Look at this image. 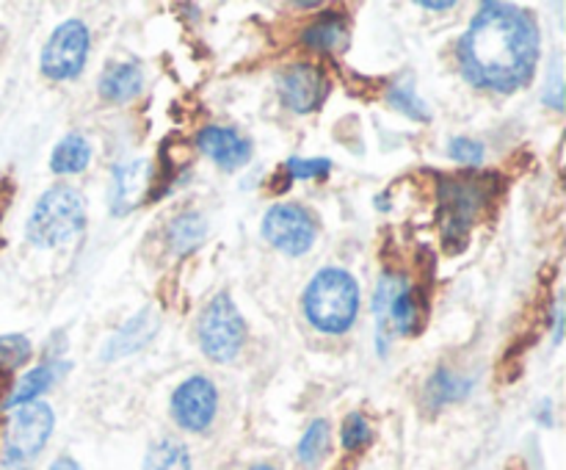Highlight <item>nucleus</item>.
<instances>
[{
    "label": "nucleus",
    "mask_w": 566,
    "mask_h": 470,
    "mask_svg": "<svg viewBox=\"0 0 566 470\" xmlns=\"http://www.w3.org/2000/svg\"><path fill=\"white\" fill-rule=\"evenodd\" d=\"M464 81L475 88L512 94L528 86L539 61V25L514 3H481L457 42Z\"/></svg>",
    "instance_id": "f257e3e1"
},
{
    "label": "nucleus",
    "mask_w": 566,
    "mask_h": 470,
    "mask_svg": "<svg viewBox=\"0 0 566 470\" xmlns=\"http://www.w3.org/2000/svg\"><path fill=\"white\" fill-rule=\"evenodd\" d=\"M304 315L324 335H343L359 313V285L346 269L326 265L310 280L302 296Z\"/></svg>",
    "instance_id": "f03ea898"
},
{
    "label": "nucleus",
    "mask_w": 566,
    "mask_h": 470,
    "mask_svg": "<svg viewBox=\"0 0 566 470\" xmlns=\"http://www.w3.org/2000/svg\"><path fill=\"white\" fill-rule=\"evenodd\" d=\"M492 175L470 177H442L437 197H440V232L442 241L451 252H459L468 243L470 230L490 205L492 194L497 191Z\"/></svg>",
    "instance_id": "7ed1b4c3"
},
{
    "label": "nucleus",
    "mask_w": 566,
    "mask_h": 470,
    "mask_svg": "<svg viewBox=\"0 0 566 470\" xmlns=\"http://www.w3.org/2000/svg\"><path fill=\"white\" fill-rule=\"evenodd\" d=\"M376 341L387 354L390 335H418L429 318V296L420 285H409L401 274H381L374 293Z\"/></svg>",
    "instance_id": "20e7f679"
},
{
    "label": "nucleus",
    "mask_w": 566,
    "mask_h": 470,
    "mask_svg": "<svg viewBox=\"0 0 566 470\" xmlns=\"http://www.w3.org/2000/svg\"><path fill=\"white\" fill-rule=\"evenodd\" d=\"M86 227V197L72 186H53L36 199L25 221L33 247L55 249L77 238Z\"/></svg>",
    "instance_id": "39448f33"
},
{
    "label": "nucleus",
    "mask_w": 566,
    "mask_h": 470,
    "mask_svg": "<svg viewBox=\"0 0 566 470\" xmlns=\"http://www.w3.org/2000/svg\"><path fill=\"white\" fill-rule=\"evenodd\" d=\"M55 426V412L48 401H31L14 409L0 448V470H31L42 457Z\"/></svg>",
    "instance_id": "423d86ee"
},
{
    "label": "nucleus",
    "mask_w": 566,
    "mask_h": 470,
    "mask_svg": "<svg viewBox=\"0 0 566 470\" xmlns=\"http://www.w3.org/2000/svg\"><path fill=\"white\" fill-rule=\"evenodd\" d=\"M199 348L213 363H232L247 343V321L230 299V293H216L197 318Z\"/></svg>",
    "instance_id": "0eeeda50"
},
{
    "label": "nucleus",
    "mask_w": 566,
    "mask_h": 470,
    "mask_svg": "<svg viewBox=\"0 0 566 470\" xmlns=\"http://www.w3.org/2000/svg\"><path fill=\"white\" fill-rule=\"evenodd\" d=\"M88 50H92V36H88L86 22H61L42 50V61H39L42 75L50 81H72L86 66Z\"/></svg>",
    "instance_id": "6e6552de"
},
{
    "label": "nucleus",
    "mask_w": 566,
    "mask_h": 470,
    "mask_svg": "<svg viewBox=\"0 0 566 470\" xmlns=\"http://www.w3.org/2000/svg\"><path fill=\"white\" fill-rule=\"evenodd\" d=\"M263 238L274 249H280L282 254H291V258H298V254L310 252L318 238V221L302 205H271L269 213L263 216Z\"/></svg>",
    "instance_id": "1a4fd4ad"
},
{
    "label": "nucleus",
    "mask_w": 566,
    "mask_h": 470,
    "mask_svg": "<svg viewBox=\"0 0 566 470\" xmlns=\"http://www.w3.org/2000/svg\"><path fill=\"white\" fill-rule=\"evenodd\" d=\"M171 418L182 431H208L219 409V390L208 376H188L171 393Z\"/></svg>",
    "instance_id": "9d476101"
},
{
    "label": "nucleus",
    "mask_w": 566,
    "mask_h": 470,
    "mask_svg": "<svg viewBox=\"0 0 566 470\" xmlns=\"http://www.w3.org/2000/svg\"><path fill=\"white\" fill-rule=\"evenodd\" d=\"M276 92H280L285 108L296 111V114H313L324 105L329 81H326V72L321 66L291 64L276 77Z\"/></svg>",
    "instance_id": "9b49d317"
},
{
    "label": "nucleus",
    "mask_w": 566,
    "mask_h": 470,
    "mask_svg": "<svg viewBox=\"0 0 566 470\" xmlns=\"http://www.w3.org/2000/svg\"><path fill=\"white\" fill-rule=\"evenodd\" d=\"M153 180L155 166L149 160L136 158L114 166L108 191V208L114 216H127L136 208H142L147 199H153Z\"/></svg>",
    "instance_id": "f8f14e48"
},
{
    "label": "nucleus",
    "mask_w": 566,
    "mask_h": 470,
    "mask_svg": "<svg viewBox=\"0 0 566 470\" xmlns=\"http://www.w3.org/2000/svg\"><path fill=\"white\" fill-rule=\"evenodd\" d=\"M197 147L224 171L241 169V166H247L249 160H252V142H249L247 136H241L235 127H202L197 136Z\"/></svg>",
    "instance_id": "ddd939ff"
},
{
    "label": "nucleus",
    "mask_w": 566,
    "mask_h": 470,
    "mask_svg": "<svg viewBox=\"0 0 566 470\" xmlns=\"http://www.w3.org/2000/svg\"><path fill=\"white\" fill-rule=\"evenodd\" d=\"M155 332H158V315L149 307H144L142 313H136L130 321H125V324L108 337V343H105V348L99 352V357H103L105 363H114V359L127 357V354H136L138 348H144L153 341Z\"/></svg>",
    "instance_id": "4468645a"
},
{
    "label": "nucleus",
    "mask_w": 566,
    "mask_h": 470,
    "mask_svg": "<svg viewBox=\"0 0 566 470\" xmlns=\"http://www.w3.org/2000/svg\"><path fill=\"white\" fill-rule=\"evenodd\" d=\"M144 70L138 61H116L99 75L97 92L108 103H130L142 94Z\"/></svg>",
    "instance_id": "2eb2a0df"
},
{
    "label": "nucleus",
    "mask_w": 566,
    "mask_h": 470,
    "mask_svg": "<svg viewBox=\"0 0 566 470\" xmlns=\"http://www.w3.org/2000/svg\"><path fill=\"white\" fill-rule=\"evenodd\" d=\"M66 368H70V365L61 363V359H50V363H42L36 365V368H31L14 387H11L9 398H6V407L17 409L22 407V404L42 401L44 393H48L50 387L66 374Z\"/></svg>",
    "instance_id": "dca6fc26"
},
{
    "label": "nucleus",
    "mask_w": 566,
    "mask_h": 470,
    "mask_svg": "<svg viewBox=\"0 0 566 470\" xmlns=\"http://www.w3.org/2000/svg\"><path fill=\"white\" fill-rule=\"evenodd\" d=\"M473 390V382L468 379V376L457 374V370L451 368H437L434 374L426 379L423 385V404L429 409H442L446 404H453V401H462V398H468V393Z\"/></svg>",
    "instance_id": "f3484780"
},
{
    "label": "nucleus",
    "mask_w": 566,
    "mask_h": 470,
    "mask_svg": "<svg viewBox=\"0 0 566 470\" xmlns=\"http://www.w3.org/2000/svg\"><path fill=\"white\" fill-rule=\"evenodd\" d=\"M92 164V144L81 133H66L50 153V171L55 175H81Z\"/></svg>",
    "instance_id": "a211bd4d"
},
{
    "label": "nucleus",
    "mask_w": 566,
    "mask_h": 470,
    "mask_svg": "<svg viewBox=\"0 0 566 470\" xmlns=\"http://www.w3.org/2000/svg\"><path fill=\"white\" fill-rule=\"evenodd\" d=\"M348 39V20L340 11H329V14L318 17L307 31L302 33V42L307 44L315 53H332L335 48H340Z\"/></svg>",
    "instance_id": "6ab92c4d"
},
{
    "label": "nucleus",
    "mask_w": 566,
    "mask_h": 470,
    "mask_svg": "<svg viewBox=\"0 0 566 470\" xmlns=\"http://www.w3.org/2000/svg\"><path fill=\"white\" fill-rule=\"evenodd\" d=\"M208 236V221L205 216H199L197 210H188V213L175 216L166 227V243L175 254H188L199 247Z\"/></svg>",
    "instance_id": "aec40b11"
},
{
    "label": "nucleus",
    "mask_w": 566,
    "mask_h": 470,
    "mask_svg": "<svg viewBox=\"0 0 566 470\" xmlns=\"http://www.w3.org/2000/svg\"><path fill=\"white\" fill-rule=\"evenodd\" d=\"M191 451L186 448V442L171 440V437H164V440L153 442L144 457V470H191Z\"/></svg>",
    "instance_id": "412c9836"
},
{
    "label": "nucleus",
    "mask_w": 566,
    "mask_h": 470,
    "mask_svg": "<svg viewBox=\"0 0 566 470\" xmlns=\"http://www.w3.org/2000/svg\"><path fill=\"white\" fill-rule=\"evenodd\" d=\"M387 103L396 111H401L407 119L420 122V125H429L431 122V108L423 103L415 86L409 81H396L390 88H387Z\"/></svg>",
    "instance_id": "4be33fe9"
},
{
    "label": "nucleus",
    "mask_w": 566,
    "mask_h": 470,
    "mask_svg": "<svg viewBox=\"0 0 566 470\" xmlns=\"http://www.w3.org/2000/svg\"><path fill=\"white\" fill-rule=\"evenodd\" d=\"M326 448H329V424H326L324 418H318L307 426V431H304L302 440H298V462L307 464V468H315V464L324 459Z\"/></svg>",
    "instance_id": "5701e85b"
},
{
    "label": "nucleus",
    "mask_w": 566,
    "mask_h": 470,
    "mask_svg": "<svg viewBox=\"0 0 566 470\" xmlns=\"http://www.w3.org/2000/svg\"><path fill=\"white\" fill-rule=\"evenodd\" d=\"M370 440H374V426H370V420L365 418L363 412L346 415V420H343V426H340L343 448L352 453H357V451H363Z\"/></svg>",
    "instance_id": "b1692460"
},
{
    "label": "nucleus",
    "mask_w": 566,
    "mask_h": 470,
    "mask_svg": "<svg viewBox=\"0 0 566 470\" xmlns=\"http://www.w3.org/2000/svg\"><path fill=\"white\" fill-rule=\"evenodd\" d=\"M33 346L25 335H3L0 337V370H9L14 374L17 368L31 359Z\"/></svg>",
    "instance_id": "393cba45"
},
{
    "label": "nucleus",
    "mask_w": 566,
    "mask_h": 470,
    "mask_svg": "<svg viewBox=\"0 0 566 470\" xmlns=\"http://www.w3.org/2000/svg\"><path fill=\"white\" fill-rule=\"evenodd\" d=\"M282 169L287 171L291 180H321L329 175L332 160L329 158H291Z\"/></svg>",
    "instance_id": "a878e982"
},
{
    "label": "nucleus",
    "mask_w": 566,
    "mask_h": 470,
    "mask_svg": "<svg viewBox=\"0 0 566 470\" xmlns=\"http://www.w3.org/2000/svg\"><path fill=\"white\" fill-rule=\"evenodd\" d=\"M448 155H451L457 164L479 166L481 160H484V144L475 142V138H468V136H457L448 142Z\"/></svg>",
    "instance_id": "bb28decb"
},
{
    "label": "nucleus",
    "mask_w": 566,
    "mask_h": 470,
    "mask_svg": "<svg viewBox=\"0 0 566 470\" xmlns=\"http://www.w3.org/2000/svg\"><path fill=\"white\" fill-rule=\"evenodd\" d=\"M547 92H545V103H551L553 108L562 111L564 108V94H562V64L553 61V70H551V83H547Z\"/></svg>",
    "instance_id": "cd10ccee"
},
{
    "label": "nucleus",
    "mask_w": 566,
    "mask_h": 470,
    "mask_svg": "<svg viewBox=\"0 0 566 470\" xmlns=\"http://www.w3.org/2000/svg\"><path fill=\"white\" fill-rule=\"evenodd\" d=\"M48 470H83L81 468V462H77V459H72V457H59V459H53V462H50V468Z\"/></svg>",
    "instance_id": "c85d7f7f"
},
{
    "label": "nucleus",
    "mask_w": 566,
    "mask_h": 470,
    "mask_svg": "<svg viewBox=\"0 0 566 470\" xmlns=\"http://www.w3.org/2000/svg\"><path fill=\"white\" fill-rule=\"evenodd\" d=\"M423 6L426 11H451V9H457V3H453V0H448V3H440V0H423Z\"/></svg>",
    "instance_id": "c756f323"
},
{
    "label": "nucleus",
    "mask_w": 566,
    "mask_h": 470,
    "mask_svg": "<svg viewBox=\"0 0 566 470\" xmlns=\"http://www.w3.org/2000/svg\"><path fill=\"white\" fill-rule=\"evenodd\" d=\"M249 470H276V468H274V464H252Z\"/></svg>",
    "instance_id": "7c9ffc66"
}]
</instances>
